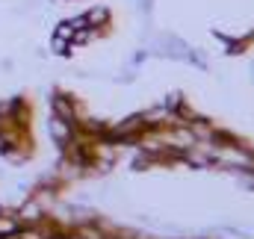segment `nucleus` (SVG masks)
<instances>
[{
    "label": "nucleus",
    "instance_id": "obj_5",
    "mask_svg": "<svg viewBox=\"0 0 254 239\" xmlns=\"http://www.w3.org/2000/svg\"><path fill=\"white\" fill-rule=\"evenodd\" d=\"M24 219H30V222L39 219V207H36V204H27V207H24Z\"/></svg>",
    "mask_w": 254,
    "mask_h": 239
},
{
    "label": "nucleus",
    "instance_id": "obj_3",
    "mask_svg": "<svg viewBox=\"0 0 254 239\" xmlns=\"http://www.w3.org/2000/svg\"><path fill=\"white\" fill-rule=\"evenodd\" d=\"M15 231H18V222H12V219H0V237L15 234Z\"/></svg>",
    "mask_w": 254,
    "mask_h": 239
},
{
    "label": "nucleus",
    "instance_id": "obj_2",
    "mask_svg": "<svg viewBox=\"0 0 254 239\" xmlns=\"http://www.w3.org/2000/svg\"><path fill=\"white\" fill-rule=\"evenodd\" d=\"M51 133L57 136L60 145H65V139H68V127L63 124V119H51Z\"/></svg>",
    "mask_w": 254,
    "mask_h": 239
},
{
    "label": "nucleus",
    "instance_id": "obj_4",
    "mask_svg": "<svg viewBox=\"0 0 254 239\" xmlns=\"http://www.w3.org/2000/svg\"><path fill=\"white\" fill-rule=\"evenodd\" d=\"M98 21H107V12H104V9H92V12L86 15V24H98Z\"/></svg>",
    "mask_w": 254,
    "mask_h": 239
},
{
    "label": "nucleus",
    "instance_id": "obj_6",
    "mask_svg": "<svg viewBox=\"0 0 254 239\" xmlns=\"http://www.w3.org/2000/svg\"><path fill=\"white\" fill-rule=\"evenodd\" d=\"M57 36H60V39H68V36H74V27H71V24H63V27H57Z\"/></svg>",
    "mask_w": 254,
    "mask_h": 239
},
{
    "label": "nucleus",
    "instance_id": "obj_1",
    "mask_svg": "<svg viewBox=\"0 0 254 239\" xmlns=\"http://www.w3.org/2000/svg\"><path fill=\"white\" fill-rule=\"evenodd\" d=\"M54 110L60 113V119H63V121H71V119H74V110H71V104H68L65 98H57V101H54Z\"/></svg>",
    "mask_w": 254,
    "mask_h": 239
}]
</instances>
